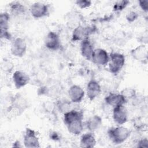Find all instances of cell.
Listing matches in <instances>:
<instances>
[{
  "label": "cell",
  "instance_id": "21",
  "mask_svg": "<svg viewBox=\"0 0 148 148\" xmlns=\"http://www.w3.org/2000/svg\"><path fill=\"white\" fill-rule=\"evenodd\" d=\"M120 94L126 99L128 101L129 99H133L136 97V90L131 87H126L123 88Z\"/></svg>",
  "mask_w": 148,
  "mask_h": 148
},
{
  "label": "cell",
  "instance_id": "13",
  "mask_svg": "<svg viewBox=\"0 0 148 148\" xmlns=\"http://www.w3.org/2000/svg\"><path fill=\"white\" fill-rule=\"evenodd\" d=\"M30 13L34 18H40L47 16L49 13V8L44 3L36 2L31 6Z\"/></svg>",
  "mask_w": 148,
  "mask_h": 148
},
{
  "label": "cell",
  "instance_id": "23",
  "mask_svg": "<svg viewBox=\"0 0 148 148\" xmlns=\"http://www.w3.org/2000/svg\"><path fill=\"white\" fill-rule=\"evenodd\" d=\"M1 69L5 73H11L14 68L13 63L9 60L5 59L1 62Z\"/></svg>",
  "mask_w": 148,
  "mask_h": 148
},
{
  "label": "cell",
  "instance_id": "5",
  "mask_svg": "<svg viewBox=\"0 0 148 148\" xmlns=\"http://www.w3.org/2000/svg\"><path fill=\"white\" fill-rule=\"evenodd\" d=\"M28 108V102L26 99L20 94H16L11 99L9 111H13L18 116Z\"/></svg>",
  "mask_w": 148,
  "mask_h": 148
},
{
  "label": "cell",
  "instance_id": "11",
  "mask_svg": "<svg viewBox=\"0 0 148 148\" xmlns=\"http://www.w3.org/2000/svg\"><path fill=\"white\" fill-rule=\"evenodd\" d=\"M131 57L135 60L143 64H146L148 60L147 48L145 45H140L132 49L130 51Z\"/></svg>",
  "mask_w": 148,
  "mask_h": 148
},
{
  "label": "cell",
  "instance_id": "1",
  "mask_svg": "<svg viewBox=\"0 0 148 148\" xmlns=\"http://www.w3.org/2000/svg\"><path fill=\"white\" fill-rule=\"evenodd\" d=\"M83 113L82 111L71 109L64 113L63 121L68 131L74 135H80L83 130Z\"/></svg>",
  "mask_w": 148,
  "mask_h": 148
},
{
  "label": "cell",
  "instance_id": "3",
  "mask_svg": "<svg viewBox=\"0 0 148 148\" xmlns=\"http://www.w3.org/2000/svg\"><path fill=\"white\" fill-rule=\"evenodd\" d=\"M125 58L124 56L120 53L112 52L109 54V69L113 74H117L123 68Z\"/></svg>",
  "mask_w": 148,
  "mask_h": 148
},
{
  "label": "cell",
  "instance_id": "31",
  "mask_svg": "<svg viewBox=\"0 0 148 148\" xmlns=\"http://www.w3.org/2000/svg\"><path fill=\"white\" fill-rule=\"evenodd\" d=\"M13 147H21V146L20 145V143L18 140H16L13 143Z\"/></svg>",
  "mask_w": 148,
  "mask_h": 148
},
{
  "label": "cell",
  "instance_id": "19",
  "mask_svg": "<svg viewBox=\"0 0 148 148\" xmlns=\"http://www.w3.org/2000/svg\"><path fill=\"white\" fill-rule=\"evenodd\" d=\"M96 145L95 138L91 132L83 134L80 140V146L81 147H94Z\"/></svg>",
  "mask_w": 148,
  "mask_h": 148
},
{
  "label": "cell",
  "instance_id": "15",
  "mask_svg": "<svg viewBox=\"0 0 148 148\" xmlns=\"http://www.w3.org/2000/svg\"><path fill=\"white\" fill-rule=\"evenodd\" d=\"M68 96L71 101L74 103H78L82 102L84 98L85 92L79 85L73 84L68 90Z\"/></svg>",
  "mask_w": 148,
  "mask_h": 148
},
{
  "label": "cell",
  "instance_id": "2",
  "mask_svg": "<svg viewBox=\"0 0 148 148\" xmlns=\"http://www.w3.org/2000/svg\"><path fill=\"white\" fill-rule=\"evenodd\" d=\"M108 135L111 141L116 145L124 142L130 136L131 130L127 127L120 125L117 127H112L108 129Z\"/></svg>",
  "mask_w": 148,
  "mask_h": 148
},
{
  "label": "cell",
  "instance_id": "10",
  "mask_svg": "<svg viewBox=\"0 0 148 148\" xmlns=\"http://www.w3.org/2000/svg\"><path fill=\"white\" fill-rule=\"evenodd\" d=\"M44 43L49 50L53 51L58 50L61 46L59 35L54 31L49 32L45 38Z\"/></svg>",
  "mask_w": 148,
  "mask_h": 148
},
{
  "label": "cell",
  "instance_id": "6",
  "mask_svg": "<svg viewBox=\"0 0 148 148\" xmlns=\"http://www.w3.org/2000/svg\"><path fill=\"white\" fill-rule=\"evenodd\" d=\"M27 49V45L25 39L21 37H17L12 43L10 53L14 57H22L25 54Z\"/></svg>",
  "mask_w": 148,
  "mask_h": 148
},
{
  "label": "cell",
  "instance_id": "17",
  "mask_svg": "<svg viewBox=\"0 0 148 148\" xmlns=\"http://www.w3.org/2000/svg\"><path fill=\"white\" fill-rule=\"evenodd\" d=\"M105 102L108 106L113 108L119 105H124L127 102L126 99L120 94L110 92L105 98Z\"/></svg>",
  "mask_w": 148,
  "mask_h": 148
},
{
  "label": "cell",
  "instance_id": "4",
  "mask_svg": "<svg viewBox=\"0 0 148 148\" xmlns=\"http://www.w3.org/2000/svg\"><path fill=\"white\" fill-rule=\"evenodd\" d=\"M95 27L94 25L83 26L80 24L74 28L72 34V40L77 42L88 38L91 34L95 31Z\"/></svg>",
  "mask_w": 148,
  "mask_h": 148
},
{
  "label": "cell",
  "instance_id": "16",
  "mask_svg": "<svg viewBox=\"0 0 148 148\" xmlns=\"http://www.w3.org/2000/svg\"><path fill=\"white\" fill-rule=\"evenodd\" d=\"M101 87L99 83L95 79L90 80L86 86V94L90 101L95 99L101 93Z\"/></svg>",
  "mask_w": 148,
  "mask_h": 148
},
{
  "label": "cell",
  "instance_id": "25",
  "mask_svg": "<svg viewBox=\"0 0 148 148\" xmlns=\"http://www.w3.org/2000/svg\"><path fill=\"white\" fill-rule=\"evenodd\" d=\"M57 108L60 112L64 113L71 109V102L66 101H59L57 102Z\"/></svg>",
  "mask_w": 148,
  "mask_h": 148
},
{
  "label": "cell",
  "instance_id": "24",
  "mask_svg": "<svg viewBox=\"0 0 148 148\" xmlns=\"http://www.w3.org/2000/svg\"><path fill=\"white\" fill-rule=\"evenodd\" d=\"M130 3V1L127 0H121L116 1L113 6L114 12H121Z\"/></svg>",
  "mask_w": 148,
  "mask_h": 148
},
{
  "label": "cell",
  "instance_id": "9",
  "mask_svg": "<svg viewBox=\"0 0 148 148\" xmlns=\"http://www.w3.org/2000/svg\"><path fill=\"white\" fill-rule=\"evenodd\" d=\"M112 117L114 121L118 125L125 124L128 120V112L124 105H119L113 108Z\"/></svg>",
  "mask_w": 148,
  "mask_h": 148
},
{
  "label": "cell",
  "instance_id": "28",
  "mask_svg": "<svg viewBox=\"0 0 148 148\" xmlns=\"http://www.w3.org/2000/svg\"><path fill=\"white\" fill-rule=\"evenodd\" d=\"M138 147H148V139L147 138H143L139 139L137 143Z\"/></svg>",
  "mask_w": 148,
  "mask_h": 148
},
{
  "label": "cell",
  "instance_id": "20",
  "mask_svg": "<svg viewBox=\"0 0 148 148\" xmlns=\"http://www.w3.org/2000/svg\"><path fill=\"white\" fill-rule=\"evenodd\" d=\"M102 124V118L98 115H94L90 117L86 122L87 128L90 132H93L98 130Z\"/></svg>",
  "mask_w": 148,
  "mask_h": 148
},
{
  "label": "cell",
  "instance_id": "30",
  "mask_svg": "<svg viewBox=\"0 0 148 148\" xmlns=\"http://www.w3.org/2000/svg\"><path fill=\"white\" fill-rule=\"evenodd\" d=\"M50 137L52 140H60V136L55 131H53L50 134Z\"/></svg>",
  "mask_w": 148,
  "mask_h": 148
},
{
  "label": "cell",
  "instance_id": "27",
  "mask_svg": "<svg viewBox=\"0 0 148 148\" xmlns=\"http://www.w3.org/2000/svg\"><path fill=\"white\" fill-rule=\"evenodd\" d=\"M138 17H139V14L136 12L130 11L127 14L125 18H126V20L129 23H132L135 21L136 20H137Z\"/></svg>",
  "mask_w": 148,
  "mask_h": 148
},
{
  "label": "cell",
  "instance_id": "18",
  "mask_svg": "<svg viewBox=\"0 0 148 148\" xmlns=\"http://www.w3.org/2000/svg\"><path fill=\"white\" fill-rule=\"evenodd\" d=\"M94 49L89 38H86L80 42V53L87 60L91 61Z\"/></svg>",
  "mask_w": 148,
  "mask_h": 148
},
{
  "label": "cell",
  "instance_id": "7",
  "mask_svg": "<svg viewBox=\"0 0 148 148\" xmlns=\"http://www.w3.org/2000/svg\"><path fill=\"white\" fill-rule=\"evenodd\" d=\"M23 143L27 148H38L40 147L39 138L34 130L27 128L24 135Z\"/></svg>",
  "mask_w": 148,
  "mask_h": 148
},
{
  "label": "cell",
  "instance_id": "14",
  "mask_svg": "<svg viewBox=\"0 0 148 148\" xmlns=\"http://www.w3.org/2000/svg\"><path fill=\"white\" fill-rule=\"evenodd\" d=\"M12 80L15 87L20 89L29 83L30 77L27 73L23 71H16L13 73Z\"/></svg>",
  "mask_w": 148,
  "mask_h": 148
},
{
  "label": "cell",
  "instance_id": "22",
  "mask_svg": "<svg viewBox=\"0 0 148 148\" xmlns=\"http://www.w3.org/2000/svg\"><path fill=\"white\" fill-rule=\"evenodd\" d=\"M10 10L13 14H21L24 13L25 8L19 2H13L10 5Z\"/></svg>",
  "mask_w": 148,
  "mask_h": 148
},
{
  "label": "cell",
  "instance_id": "8",
  "mask_svg": "<svg viewBox=\"0 0 148 148\" xmlns=\"http://www.w3.org/2000/svg\"><path fill=\"white\" fill-rule=\"evenodd\" d=\"M91 61L95 65L105 66L109 63V54L103 49H95L93 51Z\"/></svg>",
  "mask_w": 148,
  "mask_h": 148
},
{
  "label": "cell",
  "instance_id": "12",
  "mask_svg": "<svg viewBox=\"0 0 148 148\" xmlns=\"http://www.w3.org/2000/svg\"><path fill=\"white\" fill-rule=\"evenodd\" d=\"M10 20V15L8 12H4L0 15V36L1 39L9 40L11 35L8 31Z\"/></svg>",
  "mask_w": 148,
  "mask_h": 148
},
{
  "label": "cell",
  "instance_id": "26",
  "mask_svg": "<svg viewBox=\"0 0 148 148\" xmlns=\"http://www.w3.org/2000/svg\"><path fill=\"white\" fill-rule=\"evenodd\" d=\"M75 3L80 9H86L91 5L92 2L90 0H77Z\"/></svg>",
  "mask_w": 148,
  "mask_h": 148
},
{
  "label": "cell",
  "instance_id": "29",
  "mask_svg": "<svg viewBox=\"0 0 148 148\" xmlns=\"http://www.w3.org/2000/svg\"><path fill=\"white\" fill-rule=\"evenodd\" d=\"M139 6L140 9L145 12L148 11V1L147 0H140L138 2Z\"/></svg>",
  "mask_w": 148,
  "mask_h": 148
}]
</instances>
